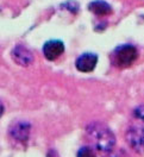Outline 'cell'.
Returning <instances> with one entry per match:
<instances>
[{
    "mask_svg": "<svg viewBox=\"0 0 144 157\" xmlns=\"http://www.w3.org/2000/svg\"><path fill=\"white\" fill-rule=\"evenodd\" d=\"M96 63H98V56L95 54L86 52V54H82L81 56H79L75 66H76L77 70H80L82 73H91L94 70Z\"/></svg>",
    "mask_w": 144,
    "mask_h": 157,
    "instance_id": "5b68a950",
    "label": "cell"
},
{
    "mask_svg": "<svg viewBox=\"0 0 144 157\" xmlns=\"http://www.w3.org/2000/svg\"><path fill=\"white\" fill-rule=\"evenodd\" d=\"M12 59L21 67H28L33 61V55L24 45H16L14 49L12 50Z\"/></svg>",
    "mask_w": 144,
    "mask_h": 157,
    "instance_id": "277c9868",
    "label": "cell"
},
{
    "mask_svg": "<svg viewBox=\"0 0 144 157\" xmlns=\"http://www.w3.org/2000/svg\"><path fill=\"white\" fill-rule=\"evenodd\" d=\"M10 135L18 142H26L30 135V124L26 121H17L10 128Z\"/></svg>",
    "mask_w": 144,
    "mask_h": 157,
    "instance_id": "52a82bcc",
    "label": "cell"
},
{
    "mask_svg": "<svg viewBox=\"0 0 144 157\" xmlns=\"http://www.w3.org/2000/svg\"><path fill=\"white\" fill-rule=\"evenodd\" d=\"M106 157H129V155L124 152V151H122V150H117V151H108V154H107V156Z\"/></svg>",
    "mask_w": 144,
    "mask_h": 157,
    "instance_id": "8fae6325",
    "label": "cell"
},
{
    "mask_svg": "<svg viewBox=\"0 0 144 157\" xmlns=\"http://www.w3.org/2000/svg\"><path fill=\"white\" fill-rule=\"evenodd\" d=\"M89 11L92 13H94L96 16H100V17H105V16H108L111 14L112 12V7L106 2V1H103V0H95V1H92L88 6Z\"/></svg>",
    "mask_w": 144,
    "mask_h": 157,
    "instance_id": "ba28073f",
    "label": "cell"
},
{
    "mask_svg": "<svg viewBox=\"0 0 144 157\" xmlns=\"http://www.w3.org/2000/svg\"><path fill=\"white\" fill-rule=\"evenodd\" d=\"M132 119H134V124L144 128V105L134 108V113H132Z\"/></svg>",
    "mask_w": 144,
    "mask_h": 157,
    "instance_id": "9c48e42d",
    "label": "cell"
},
{
    "mask_svg": "<svg viewBox=\"0 0 144 157\" xmlns=\"http://www.w3.org/2000/svg\"><path fill=\"white\" fill-rule=\"evenodd\" d=\"M76 157H96V155L92 147H81V149L77 151Z\"/></svg>",
    "mask_w": 144,
    "mask_h": 157,
    "instance_id": "30bf717a",
    "label": "cell"
},
{
    "mask_svg": "<svg viewBox=\"0 0 144 157\" xmlns=\"http://www.w3.org/2000/svg\"><path fill=\"white\" fill-rule=\"evenodd\" d=\"M126 140L129 145L137 152L144 151V128L136 125L132 123V125L129 128L126 132Z\"/></svg>",
    "mask_w": 144,
    "mask_h": 157,
    "instance_id": "3957f363",
    "label": "cell"
},
{
    "mask_svg": "<svg viewBox=\"0 0 144 157\" xmlns=\"http://www.w3.org/2000/svg\"><path fill=\"white\" fill-rule=\"evenodd\" d=\"M138 57V51L134 45L125 44L119 45L112 52V62L118 68H127L130 67Z\"/></svg>",
    "mask_w": 144,
    "mask_h": 157,
    "instance_id": "7a4b0ae2",
    "label": "cell"
},
{
    "mask_svg": "<svg viewBox=\"0 0 144 157\" xmlns=\"http://www.w3.org/2000/svg\"><path fill=\"white\" fill-rule=\"evenodd\" d=\"M64 51V44L61 40H49L43 47L44 57L49 61L58 59Z\"/></svg>",
    "mask_w": 144,
    "mask_h": 157,
    "instance_id": "8992f818",
    "label": "cell"
},
{
    "mask_svg": "<svg viewBox=\"0 0 144 157\" xmlns=\"http://www.w3.org/2000/svg\"><path fill=\"white\" fill-rule=\"evenodd\" d=\"M87 136L95 149L103 152L111 151L115 144L113 132L105 125L93 123L87 128Z\"/></svg>",
    "mask_w": 144,
    "mask_h": 157,
    "instance_id": "6da1fadb",
    "label": "cell"
}]
</instances>
